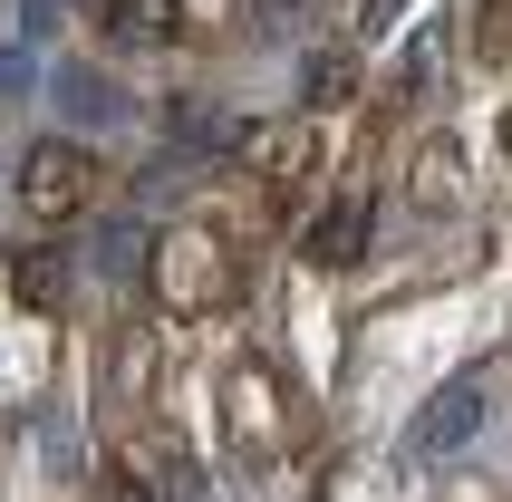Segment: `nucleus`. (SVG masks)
<instances>
[{
  "instance_id": "nucleus-1",
  "label": "nucleus",
  "mask_w": 512,
  "mask_h": 502,
  "mask_svg": "<svg viewBox=\"0 0 512 502\" xmlns=\"http://www.w3.org/2000/svg\"><path fill=\"white\" fill-rule=\"evenodd\" d=\"M155 300L174 309V319H213V309H232V290H242V251L223 242L213 223H174L155 232Z\"/></svg>"
},
{
  "instance_id": "nucleus-2",
  "label": "nucleus",
  "mask_w": 512,
  "mask_h": 502,
  "mask_svg": "<svg viewBox=\"0 0 512 502\" xmlns=\"http://www.w3.org/2000/svg\"><path fill=\"white\" fill-rule=\"evenodd\" d=\"M87 203H97V155L68 136H39L20 155V213L29 223H78Z\"/></svg>"
},
{
  "instance_id": "nucleus-3",
  "label": "nucleus",
  "mask_w": 512,
  "mask_h": 502,
  "mask_svg": "<svg viewBox=\"0 0 512 502\" xmlns=\"http://www.w3.org/2000/svg\"><path fill=\"white\" fill-rule=\"evenodd\" d=\"M223 425H232V454H242L252 474L290 454V416H281V387H271V367H232V387H223Z\"/></svg>"
},
{
  "instance_id": "nucleus-4",
  "label": "nucleus",
  "mask_w": 512,
  "mask_h": 502,
  "mask_svg": "<svg viewBox=\"0 0 512 502\" xmlns=\"http://www.w3.org/2000/svg\"><path fill=\"white\" fill-rule=\"evenodd\" d=\"M329 155H339V126H329V116H281V126L252 136V174L271 184V194H300Z\"/></svg>"
},
{
  "instance_id": "nucleus-5",
  "label": "nucleus",
  "mask_w": 512,
  "mask_h": 502,
  "mask_svg": "<svg viewBox=\"0 0 512 502\" xmlns=\"http://www.w3.org/2000/svg\"><path fill=\"white\" fill-rule=\"evenodd\" d=\"M484 416H493V367H484V377H455V387L435 396L426 416L406 425V454H416V464H435V454L474 445V435H484Z\"/></svg>"
},
{
  "instance_id": "nucleus-6",
  "label": "nucleus",
  "mask_w": 512,
  "mask_h": 502,
  "mask_svg": "<svg viewBox=\"0 0 512 502\" xmlns=\"http://www.w3.org/2000/svg\"><path fill=\"white\" fill-rule=\"evenodd\" d=\"M97 29H107L116 49H174L194 29V10L184 0H97Z\"/></svg>"
},
{
  "instance_id": "nucleus-7",
  "label": "nucleus",
  "mask_w": 512,
  "mask_h": 502,
  "mask_svg": "<svg viewBox=\"0 0 512 502\" xmlns=\"http://www.w3.org/2000/svg\"><path fill=\"white\" fill-rule=\"evenodd\" d=\"M300 251H310L319 271H348V261L368 251V194H339V203H319L310 223H300Z\"/></svg>"
},
{
  "instance_id": "nucleus-8",
  "label": "nucleus",
  "mask_w": 512,
  "mask_h": 502,
  "mask_svg": "<svg viewBox=\"0 0 512 502\" xmlns=\"http://www.w3.org/2000/svg\"><path fill=\"white\" fill-rule=\"evenodd\" d=\"M10 300H20L29 319H58V309H68V261H58L49 242L20 251V261H10Z\"/></svg>"
},
{
  "instance_id": "nucleus-9",
  "label": "nucleus",
  "mask_w": 512,
  "mask_h": 502,
  "mask_svg": "<svg viewBox=\"0 0 512 502\" xmlns=\"http://www.w3.org/2000/svg\"><path fill=\"white\" fill-rule=\"evenodd\" d=\"M348 87H358V58H348V49H319L310 58V116H329Z\"/></svg>"
},
{
  "instance_id": "nucleus-10",
  "label": "nucleus",
  "mask_w": 512,
  "mask_h": 502,
  "mask_svg": "<svg viewBox=\"0 0 512 502\" xmlns=\"http://www.w3.org/2000/svg\"><path fill=\"white\" fill-rule=\"evenodd\" d=\"M97 502H155V493H145L126 464H107V474H97Z\"/></svg>"
},
{
  "instance_id": "nucleus-11",
  "label": "nucleus",
  "mask_w": 512,
  "mask_h": 502,
  "mask_svg": "<svg viewBox=\"0 0 512 502\" xmlns=\"http://www.w3.org/2000/svg\"><path fill=\"white\" fill-rule=\"evenodd\" d=\"M29 78H39V58H29V49H0V97H20Z\"/></svg>"
},
{
  "instance_id": "nucleus-12",
  "label": "nucleus",
  "mask_w": 512,
  "mask_h": 502,
  "mask_svg": "<svg viewBox=\"0 0 512 502\" xmlns=\"http://www.w3.org/2000/svg\"><path fill=\"white\" fill-rule=\"evenodd\" d=\"M194 502H213V493H194Z\"/></svg>"
}]
</instances>
